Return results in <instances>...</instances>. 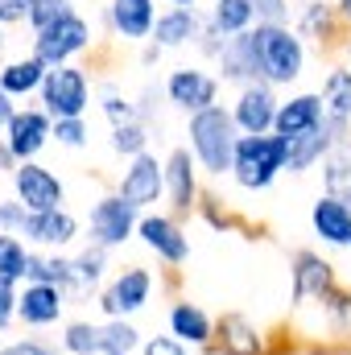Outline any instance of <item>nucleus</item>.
<instances>
[{"mask_svg":"<svg viewBox=\"0 0 351 355\" xmlns=\"http://www.w3.org/2000/svg\"><path fill=\"white\" fill-rule=\"evenodd\" d=\"M25 219H29L25 202H17V198H0V227H4L8 236H21V232H25Z\"/></svg>","mask_w":351,"mask_h":355,"instance_id":"58836bf2","label":"nucleus"},{"mask_svg":"<svg viewBox=\"0 0 351 355\" xmlns=\"http://www.w3.org/2000/svg\"><path fill=\"white\" fill-rule=\"evenodd\" d=\"M162 54H166V50H162L157 42H145V50H141V62H145V67H153V62H157Z\"/></svg>","mask_w":351,"mask_h":355,"instance_id":"a18cd8bd","label":"nucleus"},{"mask_svg":"<svg viewBox=\"0 0 351 355\" xmlns=\"http://www.w3.org/2000/svg\"><path fill=\"white\" fill-rule=\"evenodd\" d=\"M4 46H8V29L0 25V62H4Z\"/></svg>","mask_w":351,"mask_h":355,"instance_id":"8fccbe9b","label":"nucleus"},{"mask_svg":"<svg viewBox=\"0 0 351 355\" xmlns=\"http://www.w3.org/2000/svg\"><path fill=\"white\" fill-rule=\"evenodd\" d=\"M318 95H323V103H327V116L351 120V71L348 67H327Z\"/></svg>","mask_w":351,"mask_h":355,"instance_id":"c85d7f7f","label":"nucleus"},{"mask_svg":"<svg viewBox=\"0 0 351 355\" xmlns=\"http://www.w3.org/2000/svg\"><path fill=\"white\" fill-rule=\"evenodd\" d=\"M335 12H339V21L351 29V0H335Z\"/></svg>","mask_w":351,"mask_h":355,"instance_id":"de8ad7c7","label":"nucleus"},{"mask_svg":"<svg viewBox=\"0 0 351 355\" xmlns=\"http://www.w3.org/2000/svg\"><path fill=\"white\" fill-rule=\"evenodd\" d=\"M310 227L323 244L331 248H351V207L335 194H318L310 207Z\"/></svg>","mask_w":351,"mask_h":355,"instance_id":"4be33fe9","label":"nucleus"},{"mask_svg":"<svg viewBox=\"0 0 351 355\" xmlns=\"http://www.w3.org/2000/svg\"><path fill=\"white\" fill-rule=\"evenodd\" d=\"M215 339H219V355H261V331L244 318V314H223L215 322Z\"/></svg>","mask_w":351,"mask_h":355,"instance_id":"393cba45","label":"nucleus"},{"mask_svg":"<svg viewBox=\"0 0 351 355\" xmlns=\"http://www.w3.org/2000/svg\"><path fill=\"white\" fill-rule=\"evenodd\" d=\"M293 29H298L302 42H314L323 50V46H339V37H343L348 25L339 21L335 0H302L298 12H293Z\"/></svg>","mask_w":351,"mask_h":355,"instance_id":"6ab92c4d","label":"nucleus"},{"mask_svg":"<svg viewBox=\"0 0 351 355\" xmlns=\"http://www.w3.org/2000/svg\"><path fill=\"white\" fill-rule=\"evenodd\" d=\"M323 182H327V194L343 198L351 207V141L335 145V149L327 153V162H323Z\"/></svg>","mask_w":351,"mask_h":355,"instance_id":"c756f323","label":"nucleus"},{"mask_svg":"<svg viewBox=\"0 0 351 355\" xmlns=\"http://www.w3.org/2000/svg\"><path fill=\"white\" fill-rule=\"evenodd\" d=\"M166 99L170 107L194 116V112H207L219 103V75H211L207 67H174L166 75Z\"/></svg>","mask_w":351,"mask_h":355,"instance_id":"9d476101","label":"nucleus"},{"mask_svg":"<svg viewBox=\"0 0 351 355\" xmlns=\"http://www.w3.org/2000/svg\"><path fill=\"white\" fill-rule=\"evenodd\" d=\"M198 174H203V170H198V162H194V153H190L186 145H174V149L166 153V202L174 207V219L198 211V202H203Z\"/></svg>","mask_w":351,"mask_h":355,"instance_id":"f8f14e48","label":"nucleus"},{"mask_svg":"<svg viewBox=\"0 0 351 355\" xmlns=\"http://www.w3.org/2000/svg\"><path fill=\"white\" fill-rule=\"evenodd\" d=\"M277 107H281L277 87H268V83H248V87H240L236 91V103H232L236 128H240L244 137H264V132H273Z\"/></svg>","mask_w":351,"mask_h":355,"instance_id":"2eb2a0df","label":"nucleus"},{"mask_svg":"<svg viewBox=\"0 0 351 355\" xmlns=\"http://www.w3.org/2000/svg\"><path fill=\"white\" fill-rule=\"evenodd\" d=\"M323 124H327V103H323V95H318V91H298V95H289V99L277 107L273 132L285 137V141H298V137H306V132H314V128H323Z\"/></svg>","mask_w":351,"mask_h":355,"instance_id":"f3484780","label":"nucleus"},{"mask_svg":"<svg viewBox=\"0 0 351 355\" xmlns=\"http://www.w3.org/2000/svg\"><path fill=\"white\" fill-rule=\"evenodd\" d=\"M0 236H4V227H0Z\"/></svg>","mask_w":351,"mask_h":355,"instance_id":"603ef678","label":"nucleus"},{"mask_svg":"<svg viewBox=\"0 0 351 355\" xmlns=\"http://www.w3.org/2000/svg\"><path fill=\"white\" fill-rule=\"evenodd\" d=\"M50 141H54V116H50L42 103L17 107V116H12L8 128H4V145H8V153H12L17 166H21V162H37V153H42Z\"/></svg>","mask_w":351,"mask_h":355,"instance_id":"1a4fd4ad","label":"nucleus"},{"mask_svg":"<svg viewBox=\"0 0 351 355\" xmlns=\"http://www.w3.org/2000/svg\"><path fill=\"white\" fill-rule=\"evenodd\" d=\"M141 227V211L132 202H124L120 194H103L95 198L87 211V236L95 248H124Z\"/></svg>","mask_w":351,"mask_h":355,"instance_id":"423d86ee","label":"nucleus"},{"mask_svg":"<svg viewBox=\"0 0 351 355\" xmlns=\"http://www.w3.org/2000/svg\"><path fill=\"white\" fill-rule=\"evenodd\" d=\"M306 42L298 37L293 25H252L248 33L232 37L223 54L215 58L219 83H268V87H289L306 75Z\"/></svg>","mask_w":351,"mask_h":355,"instance_id":"f257e3e1","label":"nucleus"},{"mask_svg":"<svg viewBox=\"0 0 351 355\" xmlns=\"http://www.w3.org/2000/svg\"><path fill=\"white\" fill-rule=\"evenodd\" d=\"M141 331L128 318H108L103 322V355H132L141 352Z\"/></svg>","mask_w":351,"mask_h":355,"instance_id":"72a5a7b5","label":"nucleus"},{"mask_svg":"<svg viewBox=\"0 0 351 355\" xmlns=\"http://www.w3.org/2000/svg\"><path fill=\"white\" fill-rule=\"evenodd\" d=\"M62 352L67 355H103V327L83 322V318L67 322V331H62Z\"/></svg>","mask_w":351,"mask_h":355,"instance_id":"473e14b6","label":"nucleus"},{"mask_svg":"<svg viewBox=\"0 0 351 355\" xmlns=\"http://www.w3.org/2000/svg\"><path fill=\"white\" fill-rule=\"evenodd\" d=\"M145 355H186V343L174 339V335H153V339H145Z\"/></svg>","mask_w":351,"mask_h":355,"instance_id":"79ce46f5","label":"nucleus"},{"mask_svg":"<svg viewBox=\"0 0 351 355\" xmlns=\"http://www.w3.org/2000/svg\"><path fill=\"white\" fill-rule=\"evenodd\" d=\"M116 194H120L124 202H132V207L145 215L153 202L166 198V162H162L157 153L132 157V162L120 170V178H116Z\"/></svg>","mask_w":351,"mask_h":355,"instance_id":"0eeeda50","label":"nucleus"},{"mask_svg":"<svg viewBox=\"0 0 351 355\" xmlns=\"http://www.w3.org/2000/svg\"><path fill=\"white\" fill-rule=\"evenodd\" d=\"M149 124H141V120H128V124H116L112 128V137H108V145H112V153H120L124 162H132V157H141V153H149Z\"/></svg>","mask_w":351,"mask_h":355,"instance_id":"2f4dec72","label":"nucleus"},{"mask_svg":"<svg viewBox=\"0 0 351 355\" xmlns=\"http://www.w3.org/2000/svg\"><path fill=\"white\" fill-rule=\"evenodd\" d=\"M46 75H50V67H46L42 58H33V54H25V58H4V62H0V87L8 91L12 99L37 95L42 83H46Z\"/></svg>","mask_w":351,"mask_h":355,"instance_id":"b1692460","label":"nucleus"},{"mask_svg":"<svg viewBox=\"0 0 351 355\" xmlns=\"http://www.w3.org/2000/svg\"><path fill=\"white\" fill-rule=\"evenodd\" d=\"M240 137H244V132L236 128V116H232V107H223V103H215V107H207V112H194V116L186 120V149L194 153L198 170L207 178L232 174Z\"/></svg>","mask_w":351,"mask_h":355,"instance_id":"f03ea898","label":"nucleus"},{"mask_svg":"<svg viewBox=\"0 0 351 355\" xmlns=\"http://www.w3.org/2000/svg\"><path fill=\"white\" fill-rule=\"evenodd\" d=\"M289 166V141L277 137V132H264V137H240L236 145V166H232V178L240 190H268L277 174H285Z\"/></svg>","mask_w":351,"mask_h":355,"instance_id":"7ed1b4c3","label":"nucleus"},{"mask_svg":"<svg viewBox=\"0 0 351 355\" xmlns=\"http://www.w3.org/2000/svg\"><path fill=\"white\" fill-rule=\"evenodd\" d=\"M37 103L54 116V120H83L95 103V87H91L87 67L71 62V67H54L46 75V83L37 91Z\"/></svg>","mask_w":351,"mask_h":355,"instance_id":"39448f33","label":"nucleus"},{"mask_svg":"<svg viewBox=\"0 0 351 355\" xmlns=\"http://www.w3.org/2000/svg\"><path fill=\"white\" fill-rule=\"evenodd\" d=\"M257 12V25H293V4L289 0H248Z\"/></svg>","mask_w":351,"mask_h":355,"instance_id":"4c0bfd02","label":"nucleus"},{"mask_svg":"<svg viewBox=\"0 0 351 355\" xmlns=\"http://www.w3.org/2000/svg\"><path fill=\"white\" fill-rule=\"evenodd\" d=\"M170 335L182 339L186 347H211L215 343V322H211V314L203 306L174 302V310H170Z\"/></svg>","mask_w":351,"mask_h":355,"instance_id":"5701e85b","label":"nucleus"},{"mask_svg":"<svg viewBox=\"0 0 351 355\" xmlns=\"http://www.w3.org/2000/svg\"><path fill=\"white\" fill-rule=\"evenodd\" d=\"M67 12H75V0H37L33 4V12H29V33H37V29H46V25H54L58 17H67Z\"/></svg>","mask_w":351,"mask_h":355,"instance_id":"c9c22d12","label":"nucleus"},{"mask_svg":"<svg viewBox=\"0 0 351 355\" xmlns=\"http://www.w3.org/2000/svg\"><path fill=\"white\" fill-rule=\"evenodd\" d=\"M207 21H211L223 37H240V33H248V29L257 25V12H252L248 0H211Z\"/></svg>","mask_w":351,"mask_h":355,"instance_id":"bb28decb","label":"nucleus"},{"mask_svg":"<svg viewBox=\"0 0 351 355\" xmlns=\"http://www.w3.org/2000/svg\"><path fill=\"white\" fill-rule=\"evenodd\" d=\"M12 170H17V162H12V153H8V145L0 137V174H12Z\"/></svg>","mask_w":351,"mask_h":355,"instance_id":"49530a36","label":"nucleus"},{"mask_svg":"<svg viewBox=\"0 0 351 355\" xmlns=\"http://www.w3.org/2000/svg\"><path fill=\"white\" fill-rule=\"evenodd\" d=\"M95 103H99V112H103L108 128H116V124H128V120H141V116H137V103H132L124 91L116 87L112 79H103V83L95 87Z\"/></svg>","mask_w":351,"mask_h":355,"instance_id":"7c9ffc66","label":"nucleus"},{"mask_svg":"<svg viewBox=\"0 0 351 355\" xmlns=\"http://www.w3.org/2000/svg\"><path fill=\"white\" fill-rule=\"evenodd\" d=\"M25 268H29V248L21 236H0V281H25Z\"/></svg>","mask_w":351,"mask_h":355,"instance_id":"f704fd0d","label":"nucleus"},{"mask_svg":"<svg viewBox=\"0 0 351 355\" xmlns=\"http://www.w3.org/2000/svg\"><path fill=\"white\" fill-rule=\"evenodd\" d=\"M137 236H141V244H145L157 261H166L170 268H182L186 265V257H190V240H186V232H182V223H178L174 215L145 211Z\"/></svg>","mask_w":351,"mask_h":355,"instance_id":"4468645a","label":"nucleus"},{"mask_svg":"<svg viewBox=\"0 0 351 355\" xmlns=\"http://www.w3.org/2000/svg\"><path fill=\"white\" fill-rule=\"evenodd\" d=\"M149 293H153V272L141 265H128L99 289V310L108 318H128L149 306Z\"/></svg>","mask_w":351,"mask_h":355,"instance_id":"9b49d317","label":"nucleus"},{"mask_svg":"<svg viewBox=\"0 0 351 355\" xmlns=\"http://www.w3.org/2000/svg\"><path fill=\"white\" fill-rule=\"evenodd\" d=\"M25 281L58 285V289H67V297H71V285H75V261H71V257H62V252H29Z\"/></svg>","mask_w":351,"mask_h":355,"instance_id":"a878e982","label":"nucleus"},{"mask_svg":"<svg viewBox=\"0 0 351 355\" xmlns=\"http://www.w3.org/2000/svg\"><path fill=\"white\" fill-rule=\"evenodd\" d=\"M203 29H207V12L203 8H174V4H166L157 12V25H153L149 42H157L162 50H182V46H198Z\"/></svg>","mask_w":351,"mask_h":355,"instance_id":"aec40b11","label":"nucleus"},{"mask_svg":"<svg viewBox=\"0 0 351 355\" xmlns=\"http://www.w3.org/2000/svg\"><path fill=\"white\" fill-rule=\"evenodd\" d=\"M166 4H174V8H198V0H166Z\"/></svg>","mask_w":351,"mask_h":355,"instance_id":"09e8293b","label":"nucleus"},{"mask_svg":"<svg viewBox=\"0 0 351 355\" xmlns=\"http://www.w3.org/2000/svg\"><path fill=\"white\" fill-rule=\"evenodd\" d=\"M37 0H0V25L4 29H17V25H29V12H33Z\"/></svg>","mask_w":351,"mask_h":355,"instance_id":"ea45409f","label":"nucleus"},{"mask_svg":"<svg viewBox=\"0 0 351 355\" xmlns=\"http://www.w3.org/2000/svg\"><path fill=\"white\" fill-rule=\"evenodd\" d=\"M91 46H95V29H91V17H83L79 8L58 17L54 25H46V29H37L29 37V54L42 58L50 71L54 67H71L79 54H87Z\"/></svg>","mask_w":351,"mask_h":355,"instance_id":"20e7f679","label":"nucleus"},{"mask_svg":"<svg viewBox=\"0 0 351 355\" xmlns=\"http://www.w3.org/2000/svg\"><path fill=\"white\" fill-rule=\"evenodd\" d=\"M0 355H58L50 343H42V339H17V343H4Z\"/></svg>","mask_w":351,"mask_h":355,"instance_id":"37998d69","label":"nucleus"},{"mask_svg":"<svg viewBox=\"0 0 351 355\" xmlns=\"http://www.w3.org/2000/svg\"><path fill=\"white\" fill-rule=\"evenodd\" d=\"M289 277H293V302L298 306H310L318 297H327L335 289V265L310 248H298L293 261H289Z\"/></svg>","mask_w":351,"mask_h":355,"instance_id":"dca6fc26","label":"nucleus"},{"mask_svg":"<svg viewBox=\"0 0 351 355\" xmlns=\"http://www.w3.org/2000/svg\"><path fill=\"white\" fill-rule=\"evenodd\" d=\"M12 198L25 202L29 215L58 211V207H67V186H62V178L54 174V170H46L42 162H21L12 170Z\"/></svg>","mask_w":351,"mask_h":355,"instance_id":"6e6552de","label":"nucleus"},{"mask_svg":"<svg viewBox=\"0 0 351 355\" xmlns=\"http://www.w3.org/2000/svg\"><path fill=\"white\" fill-rule=\"evenodd\" d=\"M103 25L124 46L149 42L153 25H157V0H108L103 4Z\"/></svg>","mask_w":351,"mask_h":355,"instance_id":"ddd939ff","label":"nucleus"},{"mask_svg":"<svg viewBox=\"0 0 351 355\" xmlns=\"http://www.w3.org/2000/svg\"><path fill=\"white\" fill-rule=\"evenodd\" d=\"M67 310V289L58 285H37V281H25L21 297H17V318L25 327H54Z\"/></svg>","mask_w":351,"mask_h":355,"instance_id":"412c9836","label":"nucleus"},{"mask_svg":"<svg viewBox=\"0 0 351 355\" xmlns=\"http://www.w3.org/2000/svg\"><path fill=\"white\" fill-rule=\"evenodd\" d=\"M54 141H58L62 149H83L91 141L87 116H83V120H54Z\"/></svg>","mask_w":351,"mask_h":355,"instance_id":"e433bc0d","label":"nucleus"},{"mask_svg":"<svg viewBox=\"0 0 351 355\" xmlns=\"http://www.w3.org/2000/svg\"><path fill=\"white\" fill-rule=\"evenodd\" d=\"M71 261H75V285H71V293H75V297L95 293V289L103 285V272H108V248L87 244V248H83V252H75Z\"/></svg>","mask_w":351,"mask_h":355,"instance_id":"cd10ccee","label":"nucleus"},{"mask_svg":"<svg viewBox=\"0 0 351 355\" xmlns=\"http://www.w3.org/2000/svg\"><path fill=\"white\" fill-rule=\"evenodd\" d=\"M12 116H17V99H12L8 91L0 87V132L8 128V120H12Z\"/></svg>","mask_w":351,"mask_h":355,"instance_id":"c03bdc74","label":"nucleus"},{"mask_svg":"<svg viewBox=\"0 0 351 355\" xmlns=\"http://www.w3.org/2000/svg\"><path fill=\"white\" fill-rule=\"evenodd\" d=\"M17 297H21V289L12 281H0V331L17 318Z\"/></svg>","mask_w":351,"mask_h":355,"instance_id":"a19ab883","label":"nucleus"},{"mask_svg":"<svg viewBox=\"0 0 351 355\" xmlns=\"http://www.w3.org/2000/svg\"><path fill=\"white\" fill-rule=\"evenodd\" d=\"M343 67H348V71H351V37H348V42H343Z\"/></svg>","mask_w":351,"mask_h":355,"instance_id":"3c124183","label":"nucleus"},{"mask_svg":"<svg viewBox=\"0 0 351 355\" xmlns=\"http://www.w3.org/2000/svg\"><path fill=\"white\" fill-rule=\"evenodd\" d=\"M25 244L29 248H42V252H62L67 244H75L79 240V219L67 211V207H58V211H37V215H29L25 219Z\"/></svg>","mask_w":351,"mask_h":355,"instance_id":"a211bd4d","label":"nucleus"}]
</instances>
